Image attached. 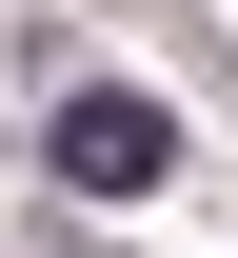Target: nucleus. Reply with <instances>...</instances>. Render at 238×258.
<instances>
[{
	"instance_id": "obj_1",
	"label": "nucleus",
	"mask_w": 238,
	"mask_h": 258,
	"mask_svg": "<svg viewBox=\"0 0 238 258\" xmlns=\"http://www.w3.org/2000/svg\"><path fill=\"white\" fill-rule=\"evenodd\" d=\"M40 159H60L80 199H159V179H179V119H159V99H139V80H80Z\"/></svg>"
}]
</instances>
